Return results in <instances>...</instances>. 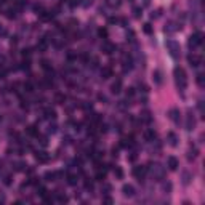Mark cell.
I'll list each match as a JSON object with an SVG mask.
<instances>
[{"instance_id": "6da1fadb", "label": "cell", "mask_w": 205, "mask_h": 205, "mask_svg": "<svg viewBox=\"0 0 205 205\" xmlns=\"http://www.w3.org/2000/svg\"><path fill=\"white\" fill-rule=\"evenodd\" d=\"M173 75H175V82H176V87L178 90H186L188 88V77H186V72H184L183 67L176 66L173 69Z\"/></svg>"}, {"instance_id": "7a4b0ae2", "label": "cell", "mask_w": 205, "mask_h": 205, "mask_svg": "<svg viewBox=\"0 0 205 205\" xmlns=\"http://www.w3.org/2000/svg\"><path fill=\"white\" fill-rule=\"evenodd\" d=\"M165 47H167V50H168V53H170V56L173 59H178L180 58V55H181V47H180V43L176 42V40H167L165 42Z\"/></svg>"}, {"instance_id": "3957f363", "label": "cell", "mask_w": 205, "mask_h": 205, "mask_svg": "<svg viewBox=\"0 0 205 205\" xmlns=\"http://www.w3.org/2000/svg\"><path fill=\"white\" fill-rule=\"evenodd\" d=\"M202 42H204V35H202V32H194V34L189 37L188 43L191 48H195V47H200Z\"/></svg>"}, {"instance_id": "277c9868", "label": "cell", "mask_w": 205, "mask_h": 205, "mask_svg": "<svg viewBox=\"0 0 205 205\" xmlns=\"http://www.w3.org/2000/svg\"><path fill=\"white\" fill-rule=\"evenodd\" d=\"M146 173H147V167H144V165H136V167H133V176H135L139 183L144 180Z\"/></svg>"}, {"instance_id": "5b68a950", "label": "cell", "mask_w": 205, "mask_h": 205, "mask_svg": "<svg viewBox=\"0 0 205 205\" xmlns=\"http://www.w3.org/2000/svg\"><path fill=\"white\" fill-rule=\"evenodd\" d=\"M168 117H170L171 122H175V123H180V120H181V112H180V109L171 108L170 111H168Z\"/></svg>"}, {"instance_id": "8992f818", "label": "cell", "mask_w": 205, "mask_h": 205, "mask_svg": "<svg viewBox=\"0 0 205 205\" xmlns=\"http://www.w3.org/2000/svg\"><path fill=\"white\" fill-rule=\"evenodd\" d=\"M188 63H189V66H191V67H199V66H200V63H202V59H200V56L191 53V55H188Z\"/></svg>"}, {"instance_id": "52a82bcc", "label": "cell", "mask_w": 205, "mask_h": 205, "mask_svg": "<svg viewBox=\"0 0 205 205\" xmlns=\"http://www.w3.org/2000/svg\"><path fill=\"white\" fill-rule=\"evenodd\" d=\"M35 159L40 163H48L50 162V154L45 152V151H38V152H35Z\"/></svg>"}, {"instance_id": "ba28073f", "label": "cell", "mask_w": 205, "mask_h": 205, "mask_svg": "<svg viewBox=\"0 0 205 205\" xmlns=\"http://www.w3.org/2000/svg\"><path fill=\"white\" fill-rule=\"evenodd\" d=\"M194 128H195V117L192 115V112H189L188 117H186V130L192 132Z\"/></svg>"}, {"instance_id": "9c48e42d", "label": "cell", "mask_w": 205, "mask_h": 205, "mask_svg": "<svg viewBox=\"0 0 205 205\" xmlns=\"http://www.w3.org/2000/svg\"><path fill=\"white\" fill-rule=\"evenodd\" d=\"M152 80H154V84L157 85V87H160V85L163 84V74H162V71H159V69H156L152 72Z\"/></svg>"}, {"instance_id": "30bf717a", "label": "cell", "mask_w": 205, "mask_h": 205, "mask_svg": "<svg viewBox=\"0 0 205 205\" xmlns=\"http://www.w3.org/2000/svg\"><path fill=\"white\" fill-rule=\"evenodd\" d=\"M133 144H135V135H130V136H127V138L122 139L120 144H119V147H132Z\"/></svg>"}, {"instance_id": "8fae6325", "label": "cell", "mask_w": 205, "mask_h": 205, "mask_svg": "<svg viewBox=\"0 0 205 205\" xmlns=\"http://www.w3.org/2000/svg\"><path fill=\"white\" fill-rule=\"evenodd\" d=\"M167 167L170 168L171 171H175V170H178V167H180V162H178V159L176 157H173V156H170L167 159Z\"/></svg>"}, {"instance_id": "7c38bea8", "label": "cell", "mask_w": 205, "mask_h": 205, "mask_svg": "<svg viewBox=\"0 0 205 205\" xmlns=\"http://www.w3.org/2000/svg\"><path fill=\"white\" fill-rule=\"evenodd\" d=\"M122 194L125 195V197H133L135 195V188H133L132 184H123L122 186Z\"/></svg>"}, {"instance_id": "4fadbf2b", "label": "cell", "mask_w": 205, "mask_h": 205, "mask_svg": "<svg viewBox=\"0 0 205 205\" xmlns=\"http://www.w3.org/2000/svg\"><path fill=\"white\" fill-rule=\"evenodd\" d=\"M111 91L114 95H119L122 91V79H115V82H112L111 85Z\"/></svg>"}, {"instance_id": "5bb4252c", "label": "cell", "mask_w": 205, "mask_h": 205, "mask_svg": "<svg viewBox=\"0 0 205 205\" xmlns=\"http://www.w3.org/2000/svg\"><path fill=\"white\" fill-rule=\"evenodd\" d=\"M167 139H168V144H170V146H173V147L178 146V136H176V133L168 132L167 133Z\"/></svg>"}, {"instance_id": "9a60e30c", "label": "cell", "mask_w": 205, "mask_h": 205, "mask_svg": "<svg viewBox=\"0 0 205 205\" xmlns=\"http://www.w3.org/2000/svg\"><path fill=\"white\" fill-rule=\"evenodd\" d=\"M133 67V59L132 56H123V72H128V71H132Z\"/></svg>"}, {"instance_id": "2e32d148", "label": "cell", "mask_w": 205, "mask_h": 205, "mask_svg": "<svg viewBox=\"0 0 205 205\" xmlns=\"http://www.w3.org/2000/svg\"><path fill=\"white\" fill-rule=\"evenodd\" d=\"M115 48H117V47H115L114 43H111V42H104V43H103V51H104L106 55H111V53H114Z\"/></svg>"}, {"instance_id": "e0dca14e", "label": "cell", "mask_w": 205, "mask_h": 205, "mask_svg": "<svg viewBox=\"0 0 205 205\" xmlns=\"http://www.w3.org/2000/svg\"><path fill=\"white\" fill-rule=\"evenodd\" d=\"M156 138H157V133L154 132V128H147L146 132H144V139H146V141H154Z\"/></svg>"}, {"instance_id": "ac0fdd59", "label": "cell", "mask_w": 205, "mask_h": 205, "mask_svg": "<svg viewBox=\"0 0 205 205\" xmlns=\"http://www.w3.org/2000/svg\"><path fill=\"white\" fill-rule=\"evenodd\" d=\"M180 29H181V26H176L173 21H170L167 26H165V32H168V34H173V32L180 31Z\"/></svg>"}, {"instance_id": "d6986e66", "label": "cell", "mask_w": 205, "mask_h": 205, "mask_svg": "<svg viewBox=\"0 0 205 205\" xmlns=\"http://www.w3.org/2000/svg\"><path fill=\"white\" fill-rule=\"evenodd\" d=\"M26 133H27L31 138H38V130L35 125H29L27 128H26Z\"/></svg>"}, {"instance_id": "ffe728a7", "label": "cell", "mask_w": 205, "mask_h": 205, "mask_svg": "<svg viewBox=\"0 0 205 205\" xmlns=\"http://www.w3.org/2000/svg\"><path fill=\"white\" fill-rule=\"evenodd\" d=\"M48 48V42H47V38H40L37 43V50L38 51H45V50Z\"/></svg>"}, {"instance_id": "44dd1931", "label": "cell", "mask_w": 205, "mask_h": 205, "mask_svg": "<svg viewBox=\"0 0 205 205\" xmlns=\"http://www.w3.org/2000/svg\"><path fill=\"white\" fill-rule=\"evenodd\" d=\"M43 114H45L47 119H53V120L56 119V111L53 108H47L45 111H43Z\"/></svg>"}, {"instance_id": "7402d4cb", "label": "cell", "mask_w": 205, "mask_h": 205, "mask_svg": "<svg viewBox=\"0 0 205 205\" xmlns=\"http://www.w3.org/2000/svg\"><path fill=\"white\" fill-rule=\"evenodd\" d=\"M95 180L96 181H103L106 180V170H101V168H98V171H96V175H95Z\"/></svg>"}, {"instance_id": "603a6c76", "label": "cell", "mask_w": 205, "mask_h": 205, "mask_svg": "<svg viewBox=\"0 0 205 205\" xmlns=\"http://www.w3.org/2000/svg\"><path fill=\"white\" fill-rule=\"evenodd\" d=\"M101 77H103V79H111L112 77V69L111 67H103V69H101Z\"/></svg>"}, {"instance_id": "cb8c5ba5", "label": "cell", "mask_w": 205, "mask_h": 205, "mask_svg": "<svg viewBox=\"0 0 205 205\" xmlns=\"http://www.w3.org/2000/svg\"><path fill=\"white\" fill-rule=\"evenodd\" d=\"M66 180H67V184H69V186H75L77 184V176L72 173H66Z\"/></svg>"}, {"instance_id": "d4e9b609", "label": "cell", "mask_w": 205, "mask_h": 205, "mask_svg": "<svg viewBox=\"0 0 205 205\" xmlns=\"http://www.w3.org/2000/svg\"><path fill=\"white\" fill-rule=\"evenodd\" d=\"M43 178H45V181H55L58 176H56V171H50L48 170V171L43 173Z\"/></svg>"}, {"instance_id": "484cf974", "label": "cell", "mask_w": 205, "mask_h": 205, "mask_svg": "<svg viewBox=\"0 0 205 205\" xmlns=\"http://www.w3.org/2000/svg\"><path fill=\"white\" fill-rule=\"evenodd\" d=\"M141 122H144V123H151V122H152V117H151L149 111H144L141 114Z\"/></svg>"}, {"instance_id": "4316f807", "label": "cell", "mask_w": 205, "mask_h": 205, "mask_svg": "<svg viewBox=\"0 0 205 205\" xmlns=\"http://www.w3.org/2000/svg\"><path fill=\"white\" fill-rule=\"evenodd\" d=\"M197 154H199L197 147H195V146H192L191 149H189V152H188V159H189V160H194L195 157H197Z\"/></svg>"}, {"instance_id": "83f0119b", "label": "cell", "mask_w": 205, "mask_h": 205, "mask_svg": "<svg viewBox=\"0 0 205 205\" xmlns=\"http://www.w3.org/2000/svg\"><path fill=\"white\" fill-rule=\"evenodd\" d=\"M56 200H58L59 204H66V202L69 200V197H67L66 194H59V192H56Z\"/></svg>"}, {"instance_id": "f1b7e54d", "label": "cell", "mask_w": 205, "mask_h": 205, "mask_svg": "<svg viewBox=\"0 0 205 205\" xmlns=\"http://www.w3.org/2000/svg\"><path fill=\"white\" fill-rule=\"evenodd\" d=\"M101 120H103L101 114H93V117H91V125H99Z\"/></svg>"}, {"instance_id": "f546056e", "label": "cell", "mask_w": 205, "mask_h": 205, "mask_svg": "<svg viewBox=\"0 0 205 205\" xmlns=\"http://www.w3.org/2000/svg\"><path fill=\"white\" fill-rule=\"evenodd\" d=\"M55 99H56V103H58V104H64V101H66V95L56 93L55 95Z\"/></svg>"}, {"instance_id": "4dcf8cb0", "label": "cell", "mask_w": 205, "mask_h": 205, "mask_svg": "<svg viewBox=\"0 0 205 205\" xmlns=\"http://www.w3.org/2000/svg\"><path fill=\"white\" fill-rule=\"evenodd\" d=\"M77 58H79V55H77V53H74V51H67L66 59L69 61V63H72V61H77Z\"/></svg>"}, {"instance_id": "1f68e13d", "label": "cell", "mask_w": 205, "mask_h": 205, "mask_svg": "<svg viewBox=\"0 0 205 205\" xmlns=\"http://www.w3.org/2000/svg\"><path fill=\"white\" fill-rule=\"evenodd\" d=\"M98 35H99L101 38H108L109 32H108V29H106V27H99V29H98Z\"/></svg>"}, {"instance_id": "d6a6232c", "label": "cell", "mask_w": 205, "mask_h": 205, "mask_svg": "<svg viewBox=\"0 0 205 205\" xmlns=\"http://www.w3.org/2000/svg\"><path fill=\"white\" fill-rule=\"evenodd\" d=\"M106 3H108L111 8H119L122 2H120V0H106Z\"/></svg>"}, {"instance_id": "836d02e7", "label": "cell", "mask_w": 205, "mask_h": 205, "mask_svg": "<svg viewBox=\"0 0 205 205\" xmlns=\"http://www.w3.org/2000/svg\"><path fill=\"white\" fill-rule=\"evenodd\" d=\"M114 175H115V178H117V180H123V170H122L120 167H115L114 168Z\"/></svg>"}, {"instance_id": "e575fe53", "label": "cell", "mask_w": 205, "mask_h": 205, "mask_svg": "<svg viewBox=\"0 0 205 205\" xmlns=\"http://www.w3.org/2000/svg\"><path fill=\"white\" fill-rule=\"evenodd\" d=\"M37 194L43 199L47 194H48V191H47V188H43V186H37Z\"/></svg>"}, {"instance_id": "d590c367", "label": "cell", "mask_w": 205, "mask_h": 205, "mask_svg": "<svg viewBox=\"0 0 205 205\" xmlns=\"http://www.w3.org/2000/svg\"><path fill=\"white\" fill-rule=\"evenodd\" d=\"M24 91L32 93V91H34V84H32V82H24Z\"/></svg>"}, {"instance_id": "8d00e7d4", "label": "cell", "mask_w": 205, "mask_h": 205, "mask_svg": "<svg viewBox=\"0 0 205 205\" xmlns=\"http://www.w3.org/2000/svg\"><path fill=\"white\" fill-rule=\"evenodd\" d=\"M143 31H144V34H147V35H151V34H152V26H151L149 24V23H146V24H144V26H143Z\"/></svg>"}, {"instance_id": "74e56055", "label": "cell", "mask_w": 205, "mask_h": 205, "mask_svg": "<svg viewBox=\"0 0 205 205\" xmlns=\"http://www.w3.org/2000/svg\"><path fill=\"white\" fill-rule=\"evenodd\" d=\"M7 18L14 19V18H16V8H10V10H7Z\"/></svg>"}, {"instance_id": "f35d334b", "label": "cell", "mask_w": 205, "mask_h": 205, "mask_svg": "<svg viewBox=\"0 0 205 205\" xmlns=\"http://www.w3.org/2000/svg\"><path fill=\"white\" fill-rule=\"evenodd\" d=\"M183 183L184 184L191 183V173H189V171H184V173H183Z\"/></svg>"}, {"instance_id": "ab89813d", "label": "cell", "mask_w": 205, "mask_h": 205, "mask_svg": "<svg viewBox=\"0 0 205 205\" xmlns=\"http://www.w3.org/2000/svg\"><path fill=\"white\" fill-rule=\"evenodd\" d=\"M133 14H135V18H141L143 8H141V7H135V8H133Z\"/></svg>"}, {"instance_id": "60d3db41", "label": "cell", "mask_w": 205, "mask_h": 205, "mask_svg": "<svg viewBox=\"0 0 205 205\" xmlns=\"http://www.w3.org/2000/svg\"><path fill=\"white\" fill-rule=\"evenodd\" d=\"M195 82H197L199 87H204V75H202V74H197V75H195Z\"/></svg>"}, {"instance_id": "b9f144b4", "label": "cell", "mask_w": 205, "mask_h": 205, "mask_svg": "<svg viewBox=\"0 0 205 205\" xmlns=\"http://www.w3.org/2000/svg\"><path fill=\"white\" fill-rule=\"evenodd\" d=\"M135 93H136V91H135V88H133V87L127 88V99H130V98H133V96H135Z\"/></svg>"}, {"instance_id": "7bdbcfd3", "label": "cell", "mask_w": 205, "mask_h": 205, "mask_svg": "<svg viewBox=\"0 0 205 205\" xmlns=\"http://www.w3.org/2000/svg\"><path fill=\"white\" fill-rule=\"evenodd\" d=\"M77 59L84 61V63H88V61H90V56H88L87 53H82V55H79V58H77Z\"/></svg>"}, {"instance_id": "ee69618b", "label": "cell", "mask_w": 205, "mask_h": 205, "mask_svg": "<svg viewBox=\"0 0 205 205\" xmlns=\"http://www.w3.org/2000/svg\"><path fill=\"white\" fill-rule=\"evenodd\" d=\"M14 167H16L18 171H21V170H24V167H27V165H26L24 162H16L14 163Z\"/></svg>"}, {"instance_id": "f6af8a7d", "label": "cell", "mask_w": 205, "mask_h": 205, "mask_svg": "<svg viewBox=\"0 0 205 205\" xmlns=\"http://www.w3.org/2000/svg\"><path fill=\"white\" fill-rule=\"evenodd\" d=\"M163 191H165V192H171V183H170V181H165V183H163Z\"/></svg>"}, {"instance_id": "bcb514c9", "label": "cell", "mask_w": 205, "mask_h": 205, "mask_svg": "<svg viewBox=\"0 0 205 205\" xmlns=\"http://www.w3.org/2000/svg\"><path fill=\"white\" fill-rule=\"evenodd\" d=\"M85 189H87V191H93V181L85 180Z\"/></svg>"}, {"instance_id": "7dc6e473", "label": "cell", "mask_w": 205, "mask_h": 205, "mask_svg": "<svg viewBox=\"0 0 205 205\" xmlns=\"http://www.w3.org/2000/svg\"><path fill=\"white\" fill-rule=\"evenodd\" d=\"M67 3H69L71 8H75L77 5H80V0H67Z\"/></svg>"}, {"instance_id": "c3c4849f", "label": "cell", "mask_w": 205, "mask_h": 205, "mask_svg": "<svg viewBox=\"0 0 205 205\" xmlns=\"http://www.w3.org/2000/svg\"><path fill=\"white\" fill-rule=\"evenodd\" d=\"M11 181H13V176H11V175H7V176L3 178V183L7 184V186H10V184H11Z\"/></svg>"}, {"instance_id": "681fc988", "label": "cell", "mask_w": 205, "mask_h": 205, "mask_svg": "<svg viewBox=\"0 0 205 205\" xmlns=\"http://www.w3.org/2000/svg\"><path fill=\"white\" fill-rule=\"evenodd\" d=\"M38 138H40V144H42L43 147H45L47 144H48V139H47L45 136H40V135H38Z\"/></svg>"}, {"instance_id": "f907efd6", "label": "cell", "mask_w": 205, "mask_h": 205, "mask_svg": "<svg viewBox=\"0 0 205 205\" xmlns=\"http://www.w3.org/2000/svg\"><path fill=\"white\" fill-rule=\"evenodd\" d=\"M138 87H139V90H141V91H144V93H146V91H149V88H147V85L141 84V82H139V84H138Z\"/></svg>"}, {"instance_id": "816d5d0a", "label": "cell", "mask_w": 205, "mask_h": 205, "mask_svg": "<svg viewBox=\"0 0 205 205\" xmlns=\"http://www.w3.org/2000/svg\"><path fill=\"white\" fill-rule=\"evenodd\" d=\"M108 21H109V24H117L120 19H119V18H115V16H112V18H109Z\"/></svg>"}, {"instance_id": "f5cc1de1", "label": "cell", "mask_w": 205, "mask_h": 205, "mask_svg": "<svg viewBox=\"0 0 205 205\" xmlns=\"http://www.w3.org/2000/svg\"><path fill=\"white\" fill-rule=\"evenodd\" d=\"M136 157H138V154H136V152H132V154L128 156V160H130V162H135Z\"/></svg>"}, {"instance_id": "db71d44e", "label": "cell", "mask_w": 205, "mask_h": 205, "mask_svg": "<svg viewBox=\"0 0 205 205\" xmlns=\"http://www.w3.org/2000/svg\"><path fill=\"white\" fill-rule=\"evenodd\" d=\"M112 157H115V159H117L119 157V147H112Z\"/></svg>"}, {"instance_id": "11a10c76", "label": "cell", "mask_w": 205, "mask_h": 205, "mask_svg": "<svg viewBox=\"0 0 205 205\" xmlns=\"http://www.w3.org/2000/svg\"><path fill=\"white\" fill-rule=\"evenodd\" d=\"M98 99H99V101H103V103H108V98H106L103 93H99V95H98Z\"/></svg>"}, {"instance_id": "9f6ffc18", "label": "cell", "mask_w": 205, "mask_h": 205, "mask_svg": "<svg viewBox=\"0 0 205 205\" xmlns=\"http://www.w3.org/2000/svg\"><path fill=\"white\" fill-rule=\"evenodd\" d=\"M103 188H104V192H106V194H108V192L112 189V188H111V184H106V183H104V186H103Z\"/></svg>"}, {"instance_id": "6f0895ef", "label": "cell", "mask_w": 205, "mask_h": 205, "mask_svg": "<svg viewBox=\"0 0 205 205\" xmlns=\"http://www.w3.org/2000/svg\"><path fill=\"white\" fill-rule=\"evenodd\" d=\"M48 132H50V133H55V132H56V125H55V123L48 127Z\"/></svg>"}, {"instance_id": "680465c9", "label": "cell", "mask_w": 205, "mask_h": 205, "mask_svg": "<svg viewBox=\"0 0 205 205\" xmlns=\"http://www.w3.org/2000/svg\"><path fill=\"white\" fill-rule=\"evenodd\" d=\"M103 202H106V204H112V199L111 197H104V199H103Z\"/></svg>"}, {"instance_id": "91938a15", "label": "cell", "mask_w": 205, "mask_h": 205, "mask_svg": "<svg viewBox=\"0 0 205 205\" xmlns=\"http://www.w3.org/2000/svg\"><path fill=\"white\" fill-rule=\"evenodd\" d=\"M0 120H2V115H0Z\"/></svg>"}, {"instance_id": "94428289", "label": "cell", "mask_w": 205, "mask_h": 205, "mask_svg": "<svg viewBox=\"0 0 205 205\" xmlns=\"http://www.w3.org/2000/svg\"><path fill=\"white\" fill-rule=\"evenodd\" d=\"M130 2H133V0H130Z\"/></svg>"}]
</instances>
